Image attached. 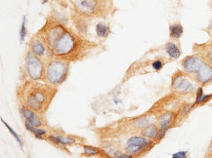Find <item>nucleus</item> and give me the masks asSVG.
Here are the masks:
<instances>
[{"label": "nucleus", "mask_w": 212, "mask_h": 158, "mask_svg": "<svg viewBox=\"0 0 212 158\" xmlns=\"http://www.w3.org/2000/svg\"><path fill=\"white\" fill-rule=\"evenodd\" d=\"M38 36L52 55L62 60H75L78 57H82L83 53L90 48L84 45L86 44L85 41L53 20L47 21Z\"/></svg>", "instance_id": "obj_1"}, {"label": "nucleus", "mask_w": 212, "mask_h": 158, "mask_svg": "<svg viewBox=\"0 0 212 158\" xmlns=\"http://www.w3.org/2000/svg\"><path fill=\"white\" fill-rule=\"evenodd\" d=\"M26 104L33 110H41L45 103H48L56 93L53 85L26 82L23 86Z\"/></svg>", "instance_id": "obj_2"}, {"label": "nucleus", "mask_w": 212, "mask_h": 158, "mask_svg": "<svg viewBox=\"0 0 212 158\" xmlns=\"http://www.w3.org/2000/svg\"><path fill=\"white\" fill-rule=\"evenodd\" d=\"M70 64L66 60H51L45 68V80L53 86H58L66 80Z\"/></svg>", "instance_id": "obj_3"}, {"label": "nucleus", "mask_w": 212, "mask_h": 158, "mask_svg": "<svg viewBox=\"0 0 212 158\" xmlns=\"http://www.w3.org/2000/svg\"><path fill=\"white\" fill-rule=\"evenodd\" d=\"M25 70L31 80H44L45 70L43 62L33 52H29L25 56Z\"/></svg>", "instance_id": "obj_4"}, {"label": "nucleus", "mask_w": 212, "mask_h": 158, "mask_svg": "<svg viewBox=\"0 0 212 158\" xmlns=\"http://www.w3.org/2000/svg\"><path fill=\"white\" fill-rule=\"evenodd\" d=\"M76 11L85 17H92L102 14L100 0H72Z\"/></svg>", "instance_id": "obj_5"}, {"label": "nucleus", "mask_w": 212, "mask_h": 158, "mask_svg": "<svg viewBox=\"0 0 212 158\" xmlns=\"http://www.w3.org/2000/svg\"><path fill=\"white\" fill-rule=\"evenodd\" d=\"M192 78H190L186 74H184L182 72H177L172 77V84L171 87L180 93H193L195 90V84L191 80Z\"/></svg>", "instance_id": "obj_6"}, {"label": "nucleus", "mask_w": 212, "mask_h": 158, "mask_svg": "<svg viewBox=\"0 0 212 158\" xmlns=\"http://www.w3.org/2000/svg\"><path fill=\"white\" fill-rule=\"evenodd\" d=\"M205 64V61L201 59L199 56H189L185 58L182 62L183 68L186 73L188 74H195L202 66Z\"/></svg>", "instance_id": "obj_7"}, {"label": "nucleus", "mask_w": 212, "mask_h": 158, "mask_svg": "<svg viewBox=\"0 0 212 158\" xmlns=\"http://www.w3.org/2000/svg\"><path fill=\"white\" fill-rule=\"evenodd\" d=\"M150 145V141L143 137H132L127 141L125 150L127 153H137Z\"/></svg>", "instance_id": "obj_8"}, {"label": "nucleus", "mask_w": 212, "mask_h": 158, "mask_svg": "<svg viewBox=\"0 0 212 158\" xmlns=\"http://www.w3.org/2000/svg\"><path fill=\"white\" fill-rule=\"evenodd\" d=\"M195 79L200 84H206L212 79V66L205 62L202 67L195 74Z\"/></svg>", "instance_id": "obj_9"}, {"label": "nucleus", "mask_w": 212, "mask_h": 158, "mask_svg": "<svg viewBox=\"0 0 212 158\" xmlns=\"http://www.w3.org/2000/svg\"><path fill=\"white\" fill-rule=\"evenodd\" d=\"M30 51L39 58L44 57L46 54V45L43 43V41L38 38V36H33L29 42Z\"/></svg>", "instance_id": "obj_10"}, {"label": "nucleus", "mask_w": 212, "mask_h": 158, "mask_svg": "<svg viewBox=\"0 0 212 158\" xmlns=\"http://www.w3.org/2000/svg\"><path fill=\"white\" fill-rule=\"evenodd\" d=\"M21 111H22L23 116L25 118L26 122H29V124L34 126V127H39V126L42 125V122H41L39 116L36 115V113L33 112V110H30L29 108L25 107H23Z\"/></svg>", "instance_id": "obj_11"}, {"label": "nucleus", "mask_w": 212, "mask_h": 158, "mask_svg": "<svg viewBox=\"0 0 212 158\" xmlns=\"http://www.w3.org/2000/svg\"><path fill=\"white\" fill-rule=\"evenodd\" d=\"M173 114L172 112H165L164 114H162L160 118V127H161V131L160 135H158V139H162L163 136L165 135L166 131L169 128V123H170V121L172 119Z\"/></svg>", "instance_id": "obj_12"}, {"label": "nucleus", "mask_w": 212, "mask_h": 158, "mask_svg": "<svg viewBox=\"0 0 212 158\" xmlns=\"http://www.w3.org/2000/svg\"><path fill=\"white\" fill-rule=\"evenodd\" d=\"M164 49H165L167 55L170 58H172V59H177V58L181 56V51H180L179 47L175 43H173V42L166 43L165 46H164Z\"/></svg>", "instance_id": "obj_13"}, {"label": "nucleus", "mask_w": 212, "mask_h": 158, "mask_svg": "<svg viewBox=\"0 0 212 158\" xmlns=\"http://www.w3.org/2000/svg\"><path fill=\"white\" fill-rule=\"evenodd\" d=\"M142 135L146 137V138L149 139H155L156 137L160 135V131H158V128L156 127V125L151 124L148 125L146 127L142 130Z\"/></svg>", "instance_id": "obj_14"}, {"label": "nucleus", "mask_w": 212, "mask_h": 158, "mask_svg": "<svg viewBox=\"0 0 212 158\" xmlns=\"http://www.w3.org/2000/svg\"><path fill=\"white\" fill-rule=\"evenodd\" d=\"M96 32L97 35L101 38H106L108 37V35L110 34V30L108 24H106L104 23H99L96 25Z\"/></svg>", "instance_id": "obj_15"}, {"label": "nucleus", "mask_w": 212, "mask_h": 158, "mask_svg": "<svg viewBox=\"0 0 212 158\" xmlns=\"http://www.w3.org/2000/svg\"><path fill=\"white\" fill-rule=\"evenodd\" d=\"M169 29H170V36L172 38H180L183 34V28L180 24H171Z\"/></svg>", "instance_id": "obj_16"}, {"label": "nucleus", "mask_w": 212, "mask_h": 158, "mask_svg": "<svg viewBox=\"0 0 212 158\" xmlns=\"http://www.w3.org/2000/svg\"><path fill=\"white\" fill-rule=\"evenodd\" d=\"M49 140L52 141L53 143L56 144H60V145H70V144H75V140L70 139V138H66V137H49Z\"/></svg>", "instance_id": "obj_17"}, {"label": "nucleus", "mask_w": 212, "mask_h": 158, "mask_svg": "<svg viewBox=\"0 0 212 158\" xmlns=\"http://www.w3.org/2000/svg\"><path fill=\"white\" fill-rule=\"evenodd\" d=\"M25 128L28 129L29 131H30L31 133H33L36 136H43L46 134L45 130H42V129H38L37 127H34V126H33L31 124H29V122H25Z\"/></svg>", "instance_id": "obj_18"}, {"label": "nucleus", "mask_w": 212, "mask_h": 158, "mask_svg": "<svg viewBox=\"0 0 212 158\" xmlns=\"http://www.w3.org/2000/svg\"><path fill=\"white\" fill-rule=\"evenodd\" d=\"M25 23H26V18H25V17H24V19H23L22 28H21V30H20V41H21V43H23V42H24V40H25V35H26Z\"/></svg>", "instance_id": "obj_19"}, {"label": "nucleus", "mask_w": 212, "mask_h": 158, "mask_svg": "<svg viewBox=\"0 0 212 158\" xmlns=\"http://www.w3.org/2000/svg\"><path fill=\"white\" fill-rule=\"evenodd\" d=\"M1 122H2V123H3V124L5 125V126H6V127H7V129H8V130L10 131V133H11V134H12V135H13V136L15 137V139H16V140H17V141H18V143L20 144L21 147H23V141H22V140H21V139L19 138V136H18V134H17V133H16V132H15V131H14V130H13V129H12L11 127H10V126H9V125H8V124H7L6 122H5V121H4L3 119H1Z\"/></svg>", "instance_id": "obj_20"}, {"label": "nucleus", "mask_w": 212, "mask_h": 158, "mask_svg": "<svg viewBox=\"0 0 212 158\" xmlns=\"http://www.w3.org/2000/svg\"><path fill=\"white\" fill-rule=\"evenodd\" d=\"M83 149H84V153L87 154V155H96L99 153V151L94 149V147H91V146H83Z\"/></svg>", "instance_id": "obj_21"}, {"label": "nucleus", "mask_w": 212, "mask_h": 158, "mask_svg": "<svg viewBox=\"0 0 212 158\" xmlns=\"http://www.w3.org/2000/svg\"><path fill=\"white\" fill-rule=\"evenodd\" d=\"M202 97H203V90H202V88L199 87V88H198V91H197V100H195V104H199Z\"/></svg>", "instance_id": "obj_22"}, {"label": "nucleus", "mask_w": 212, "mask_h": 158, "mask_svg": "<svg viewBox=\"0 0 212 158\" xmlns=\"http://www.w3.org/2000/svg\"><path fill=\"white\" fill-rule=\"evenodd\" d=\"M162 67H163V62L160 60H156L152 62V68L155 70L158 71V70H160Z\"/></svg>", "instance_id": "obj_23"}, {"label": "nucleus", "mask_w": 212, "mask_h": 158, "mask_svg": "<svg viewBox=\"0 0 212 158\" xmlns=\"http://www.w3.org/2000/svg\"><path fill=\"white\" fill-rule=\"evenodd\" d=\"M148 123H149V120L147 118H140L135 122V125L138 126V127H146Z\"/></svg>", "instance_id": "obj_24"}, {"label": "nucleus", "mask_w": 212, "mask_h": 158, "mask_svg": "<svg viewBox=\"0 0 212 158\" xmlns=\"http://www.w3.org/2000/svg\"><path fill=\"white\" fill-rule=\"evenodd\" d=\"M205 58L207 60V62L212 66V48H209L205 53Z\"/></svg>", "instance_id": "obj_25"}, {"label": "nucleus", "mask_w": 212, "mask_h": 158, "mask_svg": "<svg viewBox=\"0 0 212 158\" xmlns=\"http://www.w3.org/2000/svg\"><path fill=\"white\" fill-rule=\"evenodd\" d=\"M172 158H187V151H179L177 153H174Z\"/></svg>", "instance_id": "obj_26"}, {"label": "nucleus", "mask_w": 212, "mask_h": 158, "mask_svg": "<svg viewBox=\"0 0 212 158\" xmlns=\"http://www.w3.org/2000/svg\"><path fill=\"white\" fill-rule=\"evenodd\" d=\"M114 156L115 158H132V156L130 154H123V153H120V152H118V151H114Z\"/></svg>", "instance_id": "obj_27"}, {"label": "nucleus", "mask_w": 212, "mask_h": 158, "mask_svg": "<svg viewBox=\"0 0 212 158\" xmlns=\"http://www.w3.org/2000/svg\"><path fill=\"white\" fill-rule=\"evenodd\" d=\"M211 97H212V94L203 95V97H202V99H201V101H200V103H206V102H207V100H209Z\"/></svg>", "instance_id": "obj_28"}, {"label": "nucleus", "mask_w": 212, "mask_h": 158, "mask_svg": "<svg viewBox=\"0 0 212 158\" xmlns=\"http://www.w3.org/2000/svg\"><path fill=\"white\" fill-rule=\"evenodd\" d=\"M191 108V104H187L186 107H184V109H183V113H186V112H188V110Z\"/></svg>", "instance_id": "obj_29"}, {"label": "nucleus", "mask_w": 212, "mask_h": 158, "mask_svg": "<svg viewBox=\"0 0 212 158\" xmlns=\"http://www.w3.org/2000/svg\"><path fill=\"white\" fill-rule=\"evenodd\" d=\"M47 1H48V0H42V3H43V4H44V3H46Z\"/></svg>", "instance_id": "obj_30"}]
</instances>
